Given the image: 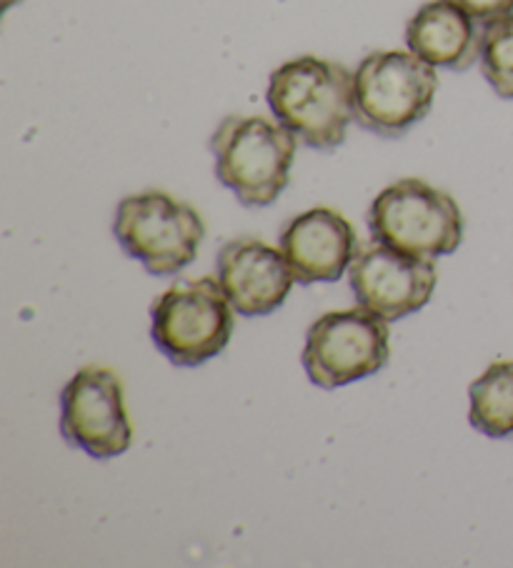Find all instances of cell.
<instances>
[{
    "mask_svg": "<svg viewBox=\"0 0 513 568\" xmlns=\"http://www.w3.org/2000/svg\"><path fill=\"white\" fill-rule=\"evenodd\" d=\"M366 221L371 236L383 246L431 261L451 256L466 229L459 203L421 179H403L383 189Z\"/></svg>",
    "mask_w": 513,
    "mask_h": 568,
    "instance_id": "5b68a950",
    "label": "cell"
},
{
    "mask_svg": "<svg viewBox=\"0 0 513 568\" xmlns=\"http://www.w3.org/2000/svg\"><path fill=\"white\" fill-rule=\"evenodd\" d=\"M61 434L66 444L98 462L123 456L133 444L123 381L113 368L86 366L61 394Z\"/></svg>",
    "mask_w": 513,
    "mask_h": 568,
    "instance_id": "ba28073f",
    "label": "cell"
},
{
    "mask_svg": "<svg viewBox=\"0 0 513 568\" xmlns=\"http://www.w3.org/2000/svg\"><path fill=\"white\" fill-rule=\"evenodd\" d=\"M113 236L151 276H175L195 261L205 223L189 203L145 191L118 203Z\"/></svg>",
    "mask_w": 513,
    "mask_h": 568,
    "instance_id": "8992f818",
    "label": "cell"
},
{
    "mask_svg": "<svg viewBox=\"0 0 513 568\" xmlns=\"http://www.w3.org/2000/svg\"><path fill=\"white\" fill-rule=\"evenodd\" d=\"M481 73L506 101H513V13L483 26Z\"/></svg>",
    "mask_w": 513,
    "mask_h": 568,
    "instance_id": "5bb4252c",
    "label": "cell"
},
{
    "mask_svg": "<svg viewBox=\"0 0 513 568\" xmlns=\"http://www.w3.org/2000/svg\"><path fill=\"white\" fill-rule=\"evenodd\" d=\"M451 3L463 8L481 26L513 13V0H451Z\"/></svg>",
    "mask_w": 513,
    "mask_h": 568,
    "instance_id": "9a60e30c",
    "label": "cell"
},
{
    "mask_svg": "<svg viewBox=\"0 0 513 568\" xmlns=\"http://www.w3.org/2000/svg\"><path fill=\"white\" fill-rule=\"evenodd\" d=\"M275 121L315 151L346 141L353 113V73L346 65L301 55L275 68L265 93Z\"/></svg>",
    "mask_w": 513,
    "mask_h": 568,
    "instance_id": "6da1fadb",
    "label": "cell"
},
{
    "mask_svg": "<svg viewBox=\"0 0 513 568\" xmlns=\"http://www.w3.org/2000/svg\"><path fill=\"white\" fill-rule=\"evenodd\" d=\"M356 231L333 209L305 211L281 231V251L303 286L339 281L356 258Z\"/></svg>",
    "mask_w": 513,
    "mask_h": 568,
    "instance_id": "8fae6325",
    "label": "cell"
},
{
    "mask_svg": "<svg viewBox=\"0 0 513 568\" xmlns=\"http://www.w3.org/2000/svg\"><path fill=\"white\" fill-rule=\"evenodd\" d=\"M481 23L451 0L421 6L406 26V45L413 55L433 68L469 71L481 58Z\"/></svg>",
    "mask_w": 513,
    "mask_h": 568,
    "instance_id": "7c38bea8",
    "label": "cell"
},
{
    "mask_svg": "<svg viewBox=\"0 0 513 568\" xmlns=\"http://www.w3.org/2000/svg\"><path fill=\"white\" fill-rule=\"evenodd\" d=\"M436 91V68L419 55L376 51L353 73V113L363 131L401 139L431 113Z\"/></svg>",
    "mask_w": 513,
    "mask_h": 568,
    "instance_id": "3957f363",
    "label": "cell"
},
{
    "mask_svg": "<svg viewBox=\"0 0 513 568\" xmlns=\"http://www.w3.org/2000/svg\"><path fill=\"white\" fill-rule=\"evenodd\" d=\"M436 281L439 273L431 258L411 256L383 243L359 251L349 268L356 301L389 323L426 306Z\"/></svg>",
    "mask_w": 513,
    "mask_h": 568,
    "instance_id": "9c48e42d",
    "label": "cell"
},
{
    "mask_svg": "<svg viewBox=\"0 0 513 568\" xmlns=\"http://www.w3.org/2000/svg\"><path fill=\"white\" fill-rule=\"evenodd\" d=\"M389 321L366 306L329 311L305 333L301 364L315 386H349L386 368L391 358Z\"/></svg>",
    "mask_w": 513,
    "mask_h": 568,
    "instance_id": "52a82bcc",
    "label": "cell"
},
{
    "mask_svg": "<svg viewBox=\"0 0 513 568\" xmlns=\"http://www.w3.org/2000/svg\"><path fill=\"white\" fill-rule=\"evenodd\" d=\"M469 420L489 438H513V361H493L469 388Z\"/></svg>",
    "mask_w": 513,
    "mask_h": 568,
    "instance_id": "4fadbf2b",
    "label": "cell"
},
{
    "mask_svg": "<svg viewBox=\"0 0 513 568\" xmlns=\"http://www.w3.org/2000/svg\"><path fill=\"white\" fill-rule=\"evenodd\" d=\"M219 283L235 313L255 318L269 316L283 306L295 276L283 251L253 236H243L229 241L221 248Z\"/></svg>",
    "mask_w": 513,
    "mask_h": 568,
    "instance_id": "30bf717a",
    "label": "cell"
},
{
    "mask_svg": "<svg viewBox=\"0 0 513 568\" xmlns=\"http://www.w3.org/2000/svg\"><path fill=\"white\" fill-rule=\"evenodd\" d=\"M233 311L219 278L173 283L151 306L153 344L175 366H201L229 346Z\"/></svg>",
    "mask_w": 513,
    "mask_h": 568,
    "instance_id": "277c9868",
    "label": "cell"
},
{
    "mask_svg": "<svg viewBox=\"0 0 513 568\" xmlns=\"http://www.w3.org/2000/svg\"><path fill=\"white\" fill-rule=\"evenodd\" d=\"M299 139L263 115H229L211 135L215 179L243 205L263 209L289 189Z\"/></svg>",
    "mask_w": 513,
    "mask_h": 568,
    "instance_id": "7a4b0ae2",
    "label": "cell"
}]
</instances>
